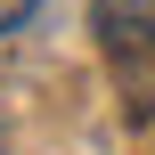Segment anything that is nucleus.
I'll list each match as a JSON object with an SVG mask.
<instances>
[{
    "label": "nucleus",
    "mask_w": 155,
    "mask_h": 155,
    "mask_svg": "<svg viewBox=\"0 0 155 155\" xmlns=\"http://www.w3.org/2000/svg\"><path fill=\"white\" fill-rule=\"evenodd\" d=\"M90 25L106 49H155V0H98Z\"/></svg>",
    "instance_id": "f257e3e1"
},
{
    "label": "nucleus",
    "mask_w": 155,
    "mask_h": 155,
    "mask_svg": "<svg viewBox=\"0 0 155 155\" xmlns=\"http://www.w3.org/2000/svg\"><path fill=\"white\" fill-rule=\"evenodd\" d=\"M25 8H33V0H0V25H8V16H25Z\"/></svg>",
    "instance_id": "f03ea898"
},
{
    "label": "nucleus",
    "mask_w": 155,
    "mask_h": 155,
    "mask_svg": "<svg viewBox=\"0 0 155 155\" xmlns=\"http://www.w3.org/2000/svg\"><path fill=\"white\" fill-rule=\"evenodd\" d=\"M0 155H8V131H0Z\"/></svg>",
    "instance_id": "7ed1b4c3"
}]
</instances>
